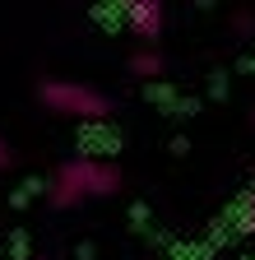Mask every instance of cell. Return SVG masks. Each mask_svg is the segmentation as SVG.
Masks as SVG:
<instances>
[{"label":"cell","mask_w":255,"mask_h":260,"mask_svg":"<svg viewBox=\"0 0 255 260\" xmlns=\"http://www.w3.org/2000/svg\"><path fill=\"white\" fill-rule=\"evenodd\" d=\"M42 93H47V103L60 107V112H79V116H102V112H107V103H102L98 93L75 88V84H47Z\"/></svg>","instance_id":"cell-1"},{"label":"cell","mask_w":255,"mask_h":260,"mask_svg":"<svg viewBox=\"0 0 255 260\" xmlns=\"http://www.w3.org/2000/svg\"><path fill=\"white\" fill-rule=\"evenodd\" d=\"M246 233H255V195H250V205H246Z\"/></svg>","instance_id":"cell-2"}]
</instances>
